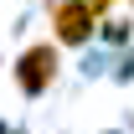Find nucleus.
Wrapping results in <instances>:
<instances>
[{"label":"nucleus","instance_id":"obj_1","mask_svg":"<svg viewBox=\"0 0 134 134\" xmlns=\"http://www.w3.org/2000/svg\"><path fill=\"white\" fill-rule=\"evenodd\" d=\"M57 77H62V47L52 36L26 41L16 52V62H10V83H16L21 98H47L52 88H57Z\"/></svg>","mask_w":134,"mask_h":134},{"label":"nucleus","instance_id":"obj_2","mask_svg":"<svg viewBox=\"0 0 134 134\" xmlns=\"http://www.w3.org/2000/svg\"><path fill=\"white\" fill-rule=\"evenodd\" d=\"M98 10L93 0H47V26H52V41L62 52H77V47H93L98 41Z\"/></svg>","mask_w":134,"mask_h":134},{"label":"nucleus","instance_id":"obj_3","mask_svg":"<svg viewBox=\"0 0 134 134\" xmlns=\"http://www.w3.org/2000/svg\"><path fill=\"white\" fill-rule=\"evenodd\" d=\"M134 36V21H124V16H103L98 21V41H108V47H124Z\"/></svg>","mask_w":134,"mask_h":134},{"label":"nucleus","instance_id":"obj_4","mask_svg":"<svg viewBox=\"0 0 134 134\" xmlns=\"http://www.w3.org/2000/svg\"><path fill=\"white\" fill-rule=\"evenodd\" d=\"M114 5H124V0H93V10H98V16H114Z\"/></svg>","mask_w":134,"mask_h":134},{"label":"nucleus","instance_id":"obj_5","mask_svg":"<svg viewBox=\"0 0 134 134\" xmlns=\"http://www.w3.org/2000/svg\"><path fill=\"white\" fill-rule=\"evenodd\" d=\"M0 134H10V129H5V119H0Z\"/></svg>","mask_w":134,"mask_h":134},{"label":"nucleus","instance_id":"obj_6","mask_svg":"<svg viewBox=\"0 0 134 134\" xmlns=\"http://www.w3.org/2000/svg\"><path fill=\"white\" fill-rule=\"evenodd\" d=\"M103 134H119V129H103Z\"/></svg>","mask_w":134,"mask_h":134}]
</instances>
